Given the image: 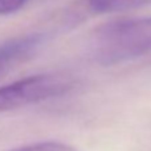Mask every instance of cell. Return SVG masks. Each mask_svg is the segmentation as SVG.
<instances>
[{"label": "cell", "instance_id": "cell-1", "mask_svg": "<svg viewBox=\"0 0 151 151\" xmlns=\"http://www.w3.org/2000/svg\"><path fill=\"white\" fill-rule=\"evenodd\" d=\"M88 50L102 66H115L148 54L151 16L120 19L96 27L90 36Z\"/></svg>", "mask_w": 151, "mask_h": 151}, {"label": "cell", "instance_id": "cell-2", "mask_svg": "<svg viewBox=\"0 0 151 151\" xmlns=\"http://www.w3.org/2000/svg\"><path fill=\"white\" fill-rule=\"evenodd\" d=\"M74 86V78L62 74H40L20 79L0 88V112L62 96Z\"/></svg>", "mask_w": 151, "mask_h": 151}, {"label": "cell", "instance_id": "cell-3", "mask_svg": "<svg viewBox=\"0 0 151 151\" xmlns=\"http://www.w3.org/2000/svg\"><path fill=\"white\" fill-rule=\"evenodd\" d=\"M46 40V35L42 32L16 36L14 39L0 43V75H3L9 68L31 58Z\"/></svg>", "mask_w": 151, "mask_h": 151}, {"label": "cell", "instance_id": "cell-4", "mask_svg": "<svg viewBox=\"0 0 151 151\" xmlns=\"http://www.w3.org/2000/svg\"><path fill=\"white\" fill-rule=\"evenodd\" d=\"M86 1L88 8L95 14L127 11L151 3V0H86Z\"/></svg>", "mask_w": 151, "mask_h": 151}, {"label": "cell", "instance_id": "cell-5", "mask_svg": "<svg viewBox=\"0 0 151 151\" xmlns=\"http://www.w3.org/2000/svg\"><path fill=\"white\" fill-rule=\"evenodd\" d=\"M12 151H76L74 147L60 142H40L35 145L24 146Z\"/></svg>", "mask_w": 151, "mask_h": 151}, {"label": "cell", "instance_id": "cell-6", "mask_svg": "<svg viewBox=\"0 0 151 151\" xmlns=\"http://www.w3.org/2000/svg\"><path fill=\"white\" fill-rule=\"evenodd\" d=\"M28 0H0V15L15 14L27 4Z\"/></svg>", "mask_w": 151, "mask_h": 151}]
</instances>
